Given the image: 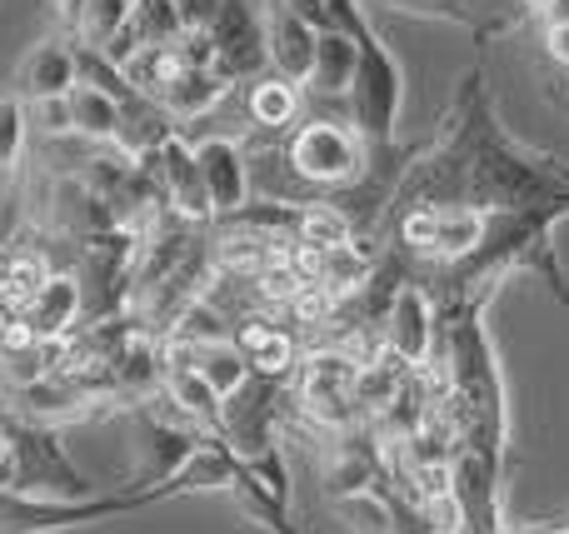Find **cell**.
I'll return each mask as SVG.
<instances>
[{
	"instance_id": "6da1fadb",
	"label": "cell",
	"mask_w": 569,
	"mask_h": 534,
	"mask_svg": "<svg viewBox=\"0 0 569 534\" xmlns=\"http://www.w3.org/2000/svg\"><path fill=\"white\" fill-rule=\"evenodd\" d=\"M395 205H465L480 215L569 205V165L505 135L485 90V70H465L440 140L410 160Z\"/></svg>"
},
{
	"instance_id": "7a4b0ae2",
	"label": "cell",
	"mask_w": 569,
	"mask_h": 534,
	"mask_svg": "<svg viewBox=\"0 0 569 534\" xmlns=\"http://www.w3.org/2000/svg\"><path fill=\"white\" fill-rule=\"evenodd\" d=\"M365 155H370V145L355 135L350 120L315 115V120H305L300 130H290V140L280 145L276 160L290 170L295 185L345 190L365 170Z\"/></svg>"
},
{
	"instance_id": "3957f363",
	"label": "cell",
	"mask_w": 569,
	"mask_h": 534,
	"mask_svg": "<svg viewBox=\"0 0 569 534\" xmlns=\"http://www.w3.org/2000/svg\"><path fill=\"white\" fill-rule=\"evenodd\" d=\"M210 70L226 75L230 85H246L266 66V20H260L256 0H220L216 20L206 30Z\"/></svg>"
},
{
	"instance_id": "277c9868",
	"label": "cell",
	"mask_w": 569,
	"mask_h": 534,
	"mask_svg": "<svg viewBox=\"0 0 569 534\" xmlns=\"http://www.w3.org/2000/svg\"><path fill=\"white\" fill-rule=\"evenodd\" d=\"M0 430H6V445H10L6 470H10V490H16V495L46 485V490H66V495L86 500L90 485L70 470L66 450L56 445L50 430H36V425H0Z\"/></svg>"
},
{
	"instance_id": "5b68a950",
	"label": "cell",
	"mask_w": 569,
	"mask_h": 534,
	"mask_svg": "<svg viewBox=\"0 0 569 534\" xmlns=\"http://www.w3.org/2000/svg\"><path fill=\"white\" fill-rule=\"evenodd\" d=\"M150 170H156L160 200L170 205L176 220H186V225H206V220H216L210 195H206V180H200V165H196V145H190L186 135H170L166 145L150 155Z\"/></svg>"
},
{
	"instance_id": "8992f818",
	"label": "cell",
	"mask_w": 569,
	"mask_h": 534,
	"mask_svg": "<svg viewBox=\"0 0 569 534\" xmlns=\"http://www.w3.org/2000/svg\"><path fill=\"white\" fill-rule=\"evenodd\" d=\"M190 145H196V165H200V180H206L210 210H216L220 220L236 215L250 200V160H246V150H240V140L206 135V140H190Z\"/></svg>"
},
{
	"instance_id": "52a82bcc",
	"label": "cell",
	"mask_w": 569,
	"mask_h": 534,
	"mask_svg": "<svg viewBox=\"0 0 569 534\" xmlns=\"http://www.w3.org/2000/svg\"><path fill=\"white\" fill-rule=\"evenodd\" d=\"M260 20H266L270 75L290 80V85H305V80H310V66H315V40L320 36H315L290 6H280V0H266V6H260Z\"/></svg>"
},
{
	"instance_id": "ba28073f",
	"label": "cell",
	"mask_w": 569,
	"mask_h": 534,
	"mask_svg": "<svg viewBox=\"0 0 569 534\" xmlns=\"http://www.w3.org/2000/svg\"><path fill=\"white\" fill-rule=\"evenodd\" d=\"M76 85H80V66H76V46H70V40H60V36L36 40L30 56L20 60L16 95L26 100V105H40V100H66Z\"/></svg>"
},
{
	"instance_id": "9c48e42d",
	"label": "cell",
	"mask_w": 569,
	"mask_h": 534,
	"mask_svg": "<svg viewBox=\"0 0 569 534\" xmlns=\"http://www.w3.org/2000/svg\"><path fill=\"white\" fill-rule=\"evenodd\" d=\"M365 30H375V26H365ZM365 30H355V36H345V30H320V40H315L310 80H305V90H310L315 100L350 95L355 70H360V36Z\"/></svg>"
},
{
	"instance_id": "30bf717a",
	"label": "cell",
	"mask_w": 569,
	"mask_h": 534,
	"mask_svg": "<svg viewBox=\"0 0 569 534\" xmlns=\"http://www.w3.org/2000/svg\"><path fill=\"white\" fill-rule=\"evenodd\" d=\"M385 350L400 355L405 365H420L430 350V300L420 285H395L390 310H385Z\"/></svg>"
},
{
	"instance_id": "8fae6325",
	"label": "cell",
	"mask_w": 569,
	"mask_h": 534,
	"mask_svg": "<svg viewBox=\"0 0 569 534\" xmlns=\"http://www.w3.org/2000/svg\"><path fill=\"white\" fill-rule=\"evenodd\" d=\"M80 305H86L80 280L76 275H50L46 285L36 290V300L20 310V320L30 325V335H36L40 345H50V340H60V335H70V330H76Z\"/></svg>"
},
{
	"instance_id": "7c38bea8",
	"label": "cell",
	"mask_w": 569,
	"mask_h": 534,
	"mask_svg": "<svg viewBox=\"0 0 569 534\" xmlns=\"http://www.w3.org/2000/svg\"><path fill=\"white\" fill-rule=\"evenodd\" d=\"M485 235V215L480 210H465V205H435V235H430V250L425 260L430 265H460L465 255H475Z\"/></svg>"
},
{
	"instance_id": "4fadbf2b",
	"label": "cell",
	"mask_w": 569,
	"mask_h": 534,
	"mask_svg": "<svg viewBox=\"0 0 569 534\" xmlns=\"http://www.w3.org/2000/svg\"><path fill=\"white\" fill-rule=\"evenodd\" d=\"M230 95V80L216 75V70H186V75L176 80V85L166 90V100H160V110H166L170 120H176L180 130H186V120H210L220 110V100Z\"/></svg>"
},
{
	"instance_id": "5bb4252c",
	"label": "cell",
	"mask_w": 569,
	"mask_h": 534,
	"mask_svg": "<svg viewBox=\"0 0 569 534\" xmlns=\"http://www.w3.org/2000/svg\"><path fill=\"white\" fill-rule=\"evenodd\" d=\"M305 95L300 85H290V80L280 75H256L246 80V115L256 130H290L295 115H300Z\"/></svg>"
},
{
	"instance_id": "9a60e30c",
	"label": "cell",
	"mask_w": 569,
	"mask_h": 534,
	"mask_svg": "<svg viewBox=\"0 0 569 534\" xmlns=\"http://www.w3.org/2000/svg\"><path fill=\"white\" fill-rule=\"evenodd\" d=\"M375 270H380L375 250L365 245V240H345V245H335L320 255V285L330 290L335 300H345V295H360V290L375 280Z\"/></svg>"
},
{
	"instance_id": "2e32d148",
	"label": "cell",
	"mask_w": 569,
	"mask_h": 534,
	"mask_svg": "<svg viewBox=\"0 0 569 534\" xmlns=\"http://www.w3.org/2000/svg\"><path fill=\"white\" fill-rule=\"evenodd\" d=\"M66 105H70V135H86V140H96V145H110V140H116V130H120V100L116 95H106V90L80 80V85L66 95Z\"/></svg>"
},
{
	"instance_id": "e0dca14e",
	"label": "cell",
	"mask_w": 569,
	"mask_h": 534,
	"mask_svg": "<svg viewBox=\"0 0 569 534\" xmlns=\"http://www.w3.org/2000/svg\"><path fill=\"white\" fill-rule=\"evenodd\" d=\"M295 245H310V250H335V245H345V240H355V230H350V220L340 215V210L330 205V200H305L300 205V220H295Z\"/></svg>"
},
{
	"instance_id": "ac0fdd59",
	"label": "cell",
	"mask_w": 569,
	"mask_h": 534,
	"mask_svg": "<svg viewBox=\"0 0 569 534\" xmlns=\"http://www.w3.org/2000/svg\"><path fill=\"white\" fill-rule=\"evenodd\" d=\"M130 10H136V0H86V26H80L76 46L110 50L120 30L130 26Z\"/></svg>"
},
{
	"instance_id": "d6986e66",
	"label": "cell",
	"mask_w": 569,
	"mask_h": 534,
	"mask_svg": "<svg viewBox=\"0 0 569 534\" xmlns=\"http://www.w3.org/2000/svg\"><path fill=\"white\" fill-rule=\"evenodd\" d=\"M50 280V265L36 255V250H26V255H10L6 265V285H0V305H10L20 315V310L36 300V290Z\"/></svg>"
},
{
	"instance_id": "ffe728a7",
	"label": "cell",
	"mask_w": 569,
	"mask_h": 534,
	"mask_svg": "<svg viewBox=\"0 0 569 534\" xmlns=\"http://www.w3.org/2000/svg\"><path fill=\"white\" fill-rule=\"evenodd\" d=\"M26 125H30V105L20 95H0V175H10L26 150Z\"/></svg>"
},
{
	"instance_id": "44dd1931",
	"label": "cell",
	"mask_w": 569,
	"mask_h": 534,
	"mask_svg": "<svg viewBox=\"0 0 569 534\" xmlns=\"http://www.w3.org/2000/svg\"><path fill=\"white\" fill-rule=\"evenodd\" d=\"M246 365H250V375H260V380H284L295 370V340L284 335V330H270L246 355Z\"/></svg>"
},
{
	"instance_id": "7402d4cb",
	"label": "cell",
	"mask_w": 569,
	"mask_h": 534,
	"mask_svg": "<svg viewBox=\"0 0 569 534\" xmlns=\"http://www.w3.org/2000/svg\"><path fill=\"white\" fill-rule=\"evenodd\" d=\"M290 315L300 320V325H330V320L340 315V300L325 285H300V295L290 300Z\"/></svg>"
},
{
	"instance_id": "603a6c76",
	"label": "cell",
	"mask_w": 569,
	"mask_h": 534,
	"mask_svg": "<svg viewBox=\"0 0 569 534\" xmlns=\"http://www.w3.org/2000/svg\"><path fill=\"white\" fill-rule=\"evenodd\" d=\"M380 6L410 10V16H430V20H450V26H470V16H465V0H380Z\"/></svg>"
},
{
	"instance_id": "cb8c5ba5",
	"label": "cell",
	"mask_w": 569,
	"mask_h": 534,
	"mask_svg": "<svg viewBox=\"0 0 569 534\" xmlns=\"http://www.w3.org/2000/svg\"><path fill=\"white\" fill-rule=\"evenodd\" d=\"M30 115H40V125H46L50 135H70V105L66 100H40V105H30Z\"/></svg>"
},
{
	"instance_id": "d4e9b609",
	"label": "cell",
	"mask_w": 569,
	"mask_h": 534,
	"mask_svg": "<svg viewBox=\"0 0 569 534\" xmlns=\"http://www.w3.org/2000/svg\"><path fill=\"white\" fill-rule=\"evenodd\" d=\"M56 20H60V40L76 46L80 26H86V0H56Z\"/></svg>"
},
{
	"instance_id": "484cf974",
	"label": "cell",
	"mask_w": 569,
	"mask_h": 534,
	"mask_svg": "<svg viewBox=\"0 0 569 534\" xmlns=\"http://www.w3.org/2000/svg\"><path fill=\"white\" fill-rule=\"evenodd\" d=\"M550 56L569 70V26H550Z\"/></svg>"
},
{
	"instance_id": "4316f807",
	"label": "cell",
	"mask_w": 569,
	"mask_h": 534,
	"mask_svg": "<svg viewBox=\"0 0 569 534\" xmlns=\"http://www.w3.org/2000/svg\"><path fill=\"white\" fill-rule=\"evenodd\" d=\"M545 20H550V26H569V0H550Z\"/></svg>"
},
{
	"instance_id": "83f0119b",
	"label": "cell",
	"mask_w": 569,
	"mask_h": 534,
	"mask_svg": "<svg viewBox=\"0 0 569 534\" xmlns=\"http://www.w3.org/2000/svg\"><path fill=\"white\" fill-rule=\"evenodd\" d=\"M520 6L525 10H540V16H545V10H550V0H520Z\"/></svg>"
},
{
	"instance_id": "f1b7e54d",
	"label": "cell",
	"mask_w": 569,
	"mask_h": 534,
	"mask_svg": "<svg viewBox=\"0 0 569 534\" xmlns=\"http://www.w3.org/2000/svg\"><path fill=\"white\" fill-rule=\"evenodd\" d=\"M6 265H10V255H6V250H0V285H6Z\"/></svg>"
},
{
	"instance_id": "f546056e",
	"label": "cell",
	"mask_w": 569,
	"mask_h": 534,
	"mask_svg": "<svg viewBox=\"0 0 569 534\" xmlns=\"http://www.w3.org/2000/svg\"><path fill=\"white\" fill-rule=\"evenodd\" d=\"M256 6H260V0H256Z\"/></svg>"
}]
</instances>
